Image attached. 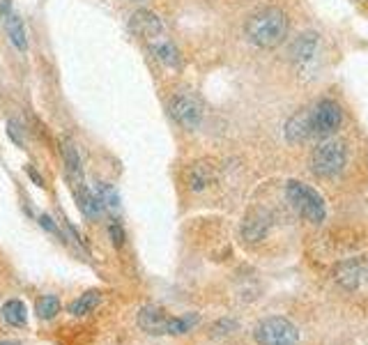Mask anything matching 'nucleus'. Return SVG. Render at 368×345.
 <instances>
[{
    "label": "nucleus",
    "mask_w": 368,
    "mask_h": 345,
    "mask_svg": "<svg viewBox=\"0 0 368 345\" xmlns=\"http://www.w3.org/2000/svg\"><path fill=\"white\" fill-rule=\"evenodd\" d=\"M288 14L281 7H265V10L249 16L247 21V37L258 49H276L288 37Z\"/></svg>",
    "instance_id": "1"
},
{
    "label": "nucleus",
    "mask_w": 368,
    "mask_h": 345,
    "mask_svg": "<svg viewBox=\"0 0 368 345\" xmlns=\"http://www.w3.org/2000/svg\"><path fill=\"white\" fill-rule=\"evenodd\" d=\"M286 198L290 203L297 214L302 219L311 221V223H322L327 217V205H325V198H322L315 189L306 187L297 180H288L286 184Z\"/></svg>",
    "instance_id": "2"
},
{
    "label": "nucleus",
    "mask_w": 368,
    "mask_h": 345,
    "mask_svg": "<svg viewBox=\"0 0 368 345\" xmlns=\"http://www.w3.org/2000/svg\"><path fill=\"white\" fill-rule=\"evenodd\" d=\"M345 161H348L345 143L334 141V138H325L311 154V170L318 177H336L345 168Z\"/></svg>",
    "instance_id": "3"
},
{
    "label": "nucleus",
    "mask_w": 368,
    "mask_h": 345,
    "mask_svg": "<svg viewBox=\"0 0 368 345\" xmlns=\"http://www.w3.org/2000/svg\"><path fill=\"white\" fill-rule=\"evenodd\" d=\"M258 345H297L300 343V332H297V327L288 320V318H267V320H262L256 332Z\"/></svg>",
    "instance_id": "4"
},
{
    "label": "nucleus",
    "mask_w": 368,
    "mask_h": 345,
    "mask_svg": "<svg viewBox=\"0 0 368 345\" xmlns=\"http://www.w3.org/2000/svg\"><path fill=\"white\" fill-rule=\"evenodd\" d=\"M341 123H343V111H341L338 101L334 99H322L311 108V132L318 138H329L338 132Z\"/></svg>",
    "instance_id": "5"
},
{
    "label": "nucleus",
    "mask_w": 368,
    "mask_h": 345,
    "mask_svg": "<svg viewBox=\"0 0 368 345\" xmlns=\"http://www.w3.org/2000/svg\"><path fill=\"white\" fill-rule=\"evenodd\" d=\"M168 111L175 123L184 129H189V132L191 129H198L200 123H203V106H200V101L194 94H187V92L175 94L168 104Z\"/></svg>",
    "instance_id": "6"
},
{
    "label": "nucleus",
    "mask_w": 368,
    "mask_h": 345,
    "mask_svg": "<svg viewBox=\"0 0 368 345\" xmlns=\"http://www.w3.org/2000/svg\"><path fill=\"white\" fill-rule=\"evenodd\" d=\"M131 30H134L138 37H143L147 44L166 34L161 19L150 10H138L134 16H131Z\"/></svg>",
    "instance_id": "7"
},
{
    "label": "nucleus",
    "mask_w": 368,
    "mask_h": 345,
    "mask_svg": "<svg viewBox=\"0 0 368 345\" xmlns=\"http://www.w3.org/2000/svg\"><path fill=\"white\" fill-rule=\"evenodd\" d=\"M138 325H141V330L147 334L164 336V334H168L171 315H166V310L159 306H143L141 313H138Z\"/></svg>",
    "instance_id": "8"
},
{
    "label": "nucleus",
    "mask_w": 368,
    "mask_h": 345,
    "mask_svg": "<svg viewBox=\"0 0 368 345\" xmlns=\"http://www.w3.org/2000/svg\"><path fill=\"white\" fill-rule=\"evenodd\" d=\"M269 223H271V217L269 212L265 210H253L247 219L242 223V237L244 242H249V244H256V242L265 239L267 230H269Z\"/></svg>",
    "instance_id": "9"
},
{
    "label": "nucleus",
    "mask_w": 368,
    "mask_h": 345,
    "mask_svg": "<svg viewBox=\"0 0 368 345\" xmlns=\"http://www.w3.org/2000/svg\"><path fill=\"white\" fill-rule=\"evenodd\" d=\"M313 132H311V111H297V113L286 123V138L295 145L304 143L306 138H311Z\"/></svg>",
    "instance_id": "10"
},
{
    "label": "nucleus",
    "mask_w": 368,
    "mask_h": 345,
    "mask_svg": "<svg viewBox=\"0 0 368 345\" xmlns=\"http://www.w3.org/2000/svg\"><path fill=\"white\" fill-rule=\"evenodd\" d=\"M214 177H216V166L212 161H196L194 166L189 168L187 172V180H189V187L194 189V192H203L205 187H209L214 182Z\"/></svg>",
    "instance_id": "11"
},
{
    "label": "nucleus",
    "mask_w": 368,
    "mask_h": 345,
    "mask_svg": "<svg viewBox=\"0 0 368 345\" xmlns=\"http://www.w3.org/2000/svg\"><path fill=\"white\" fill-rule=\"evenodd\" d=\"M362 274H364V265L359 258H350V261L341 263L336 267V281L338 286H343L345 290H357V286L362 283Z\"/></svg>",
    "instance_id": "12"
},
{
    "label": "nucleus",
    "mask_w": 368,
    "mask_h": 345,
    "mask_svg": "<svg viewBox=\"0 0 368 345\" xmlns=\"http://www.w3.org/2000/svg\"><path fill=\"white\" fill-rule=\"evenodd\" d=\"M76 198H78V207H81V212L85 214L87 219L97 221L102 219L106 210H104V205L99 203L97 194L92 192V189H87L85 184H76Z\"/></svg>",
    "instance_id": "13"
},
{
    "label": "nucleus",
    "mask_w": 368,
    "mask_h": 345,
    "mask_svg": "<svg viewBox=\"0 0 368 345\" xmlns=\"http://www.w3.org/2000/svg\"><path fill=\"white\" fill-rule=\"evenodd\" d=\"M147 46H150L154 58L159 60L164 67H171V69L180 67V51H178V46H175L168 37H166V34H164V37H159V39L150 42Z\"/></svg>",
    "instance_id": "14"
},
{
    "label": "nucleus",
    "mask_w": 368,
    "mask_h": 345,
    "mask_svg": "<svg viewBox=\"0 0 368 345\" xmlns=\"http://www.w3.org/2000/svg\"><path fill=\"white\" fill-rule=\"evenodd\" d=\"M5 30H7V37L10 42L23 54L25 49H28V37H25V25H23V19L19 14L10 12L5 16Z\"/></svg>",
    "instance_id": "15"
},
{
    "label": "nucleus",
    "mask_w": 368,
    "mask_h": 345,
    "mask_svg": "<svg viewBox=\"0 0 368 345\" xmlns=\"http://www.w3.org/2000/svg\"><path fill=\"white\" fill-rule=\"evenodd\" d=\"M99 304H102V292L99 290H87L78 299H74L72 304L67 306V310H69V315L81 318V315L92 313V310L97 308Z\"/></svg>",
    "instance_id": "16"
},
{
    "label": "nucleus",
    "mask_w": 368,
    "mask_h": 345,
    "mask_svg": "<svg viewBox=\"0 0 368 345\" xmlns=\"http://www.w3.org/2000/svg\"><path fill=\"white\" fill-rule=\"evenodd\" d=\"M63 157H65V166H67L69 177H72L76 184H83V163H81V154H78L76 145H74L72 141H65Z\"/></svg>",
    "instance_id": "17"
},
{
    "label": "nucleus",
    "mask_w": 368,
    "mask_h": 345,
    "mask_svg": "<svg viewBox=\"0 0 368 345\" xmlns=\"http://www.w3.org/2000/svg\"><path fill=\"white\" fill-rule=\"evenodd\" d=\"M92 192L97 194L99 203L104 205L106 214H111V217H118L120 214V194L116 192V189H113L111 184H106V182H99V184H94Z\"/></svg>",
    "instance_id": "18"
},
{
    "label": "nucleus",
    "mask_w": 368,
    "mask_h": 345,
    "mask_svg": "<svg viewBox=\"0 0 368 345\" xmlns=\"http://www.w3.org/2000/svg\"><path fill=\"white\" fill-rule=\"evenodd\" d=\"M0 313H3L5 322H10L12 327H25V322H28V308H25L21 299L5 301L3 308H0Z\"/></svg>",
    "instance_id": "19"
},
{
    "label": "nucleus",
    "mask_w": 368,
    "mask_h": 345,
    "mask_svg": "<svg viewBox=\"0 0 368 345\" xmlns=\"http://www.w3.org/2000/svg\"><path fill=\"white\" fill-rule=\"evenodd\" d=\"M315 46H318V34L315 32H304L297 37L293 44V58L295 60H309L315 54Z\"/></svg>",
    "instance_id": "20"
},
{
    "label": "nucleus",
    "mask_w": 368,
    "mask_h": 345,
    "mask_svg": "<svg viewBox=\"0 0 368 345\" xmlns=\"http://www.w3.org/2000/svg\"><path fill=\"white\" fill-rule=\"evenodd\" d=\"M35 313H37L39 320H54V318L60 313V299L56 295H47L37 299L35 304Z\"/></svg>",
    "instance_id": "21"
},
{
    "label": "nucleus",
    "mask_w": 368,
    "mask_h": 345,
    "mask_svg": "<svg viewBox=\"0 0 368 345\" xmlns=\"http://www.w3.org/2000/svg\"><path fill=\"white\" fill-rule=\"evenodd\" d=\"M200 322L198 313H187L182 318H171V327H168V334L171 336H180V334H187L191 332L194 327Z\"/></svg>",
    "instance_id": "22"
},
{
    "label": "nucleus",
    "mask_w": 368,
    "mask_h": 345,
    "mask_svg": "<svg viewBox=\"0 0 368 345\" xmlns=\"http://www.w3.org/2000/svg\"><path fill=\"white\" fill-rule=\"evenodd\" d=\"M109 232H111V242L116 246H122V242H125V232H122V226L118 221H113L109 226Z\"/></svg>",
    "instance_id": "23"
},
{
    "label": "nucleus",
    "mask_w": 368,
    "mask_h": 345,
    "mask_svg": "<svg viewBox=\"0 0 368 345\" xmlns=\"http://www.w3.org/2000/svg\"><path fill=\"white\" fill-rule=\"evenodd\" d=\"M39 226L44 228V230H49V232H56V235H58V226H56V223H54V219H51V217H47V214H42V217H39Z\"/></svg>",
    "instance_id": "24"
},
{
    "label": "nucleus",
    "mask_w": 368,
    "mask_h": 345,
    "mask_svg": "<svg viewBox=\"0 0 368 345\" xmlns=\"http://www.w3.org/2000/svg\"><path fill=\"white\" fill-rule=\"evenodd\" d=\"M0 345H23L19 341H10V339H0Z\"/></svg>",
    "instance_id": "25"
}]
</instances>
